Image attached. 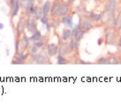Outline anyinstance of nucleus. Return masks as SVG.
<instances>
[{
	"mask_svg": "<svg viewBox=\"0 0 121 105\" xmlns=\"http://www.w3.org/2000/svg\"><path fill=\"white\" fill-rule=\"evenodd\" d=\"M26 58H27L26 55H24L23 53H20V54H18V58L16 61H20V63H21V61H25Z\"/></svg>",
	"mask_w": 121,
	"mask_h": 105,
	"instance_id": "14",
	"label": "nucleus"
},
{
	"mask_svg": "<svg viewBox=\"0 0 121 105\" xmlns=\"http://www.w3.org/2000/svg\"><path fill=\"white\" fill-rule=\"evenodd\" d=\"M37 50H38V47H37L35 44L31 47V53H32V54H35L37 52Z\"/></svg>",
	"mask_w": 121,
	"mask_h": 105,
	"instance_id": "18",
	"label": "nucleus"
},
{
	"mask_svg": "<svg viewBox=\"0 0 121 105\" xmlns=\"http://www.w3.org/2000/svg\"><path fill=\"white\" fill-rule=\"evenodd\" d=\"M116 6V1L115 0H110V2L107 4V9L109 11H112Z\"/></svg>",
	"mask_w": 121,
	"mask_h": 105,
	"instance_id": "12",
	"label": "nucleus"
},
{
	"mask_svg": "<svg viewBox=\"0 0 121 105\" xmlns=\"http://www.w3.org/2000/svg\"><path fill=\"white\" fill-rule=\"evenodd\" d=\"M47 52L51 57H53V56L57 54V47L55 44H49L47 46Z\"/></svg>",
	"mask_w": 121,
	"mask_h": 105,
	"instance_id": "6",
	"label": "nucleus"
},
{
	"mask_svg": "<svg viewBox=\"0 0 121 105\" xmlns=\"http://www.w3.org/2000/svg\"><path fill=\"white\" fill-rule=\"evenodd\" d=\"M98 63L101 64H110L111 62H110V60H108V59H106V58H101V59H99V61H98Z\"/></svg>",
	"mask_w": 121,
	"mask_h": 105,
	"instance_id": "17",
	"label": "nucleus"
},
{
	"mask_svg": "<svg viewBox=\"0 0 121 105\" xmlns=\"http://www.w3.org/2000/svg\"><path fill=\"white\" fill-rule=\"evenodd\" d=\"M22 4L26 9L27 13H33L34 8H33V3L31 0H22Z\"/></svg>",
	"mask_w": 121,
	"mask_h": 105,
	"instance_id": "3",
	"label": "nucleus"
},
{
	"mask_svg": "<svg viewBox=\"0 0 121 105\" xmlns=\"http://www.w3.org/2000/svg\"><path fill=\"white\" fill-rule=\"evenodd\" d=\"M25 26H26V24L24 22L23 20H20L19 21V23H18V26H17V31L19 34H21V33H23L24 31V28H25Z\"/></svg>",
	"mask_w": 121,
	"mask_h": 105,
	"instance_id": "8",
	"label": "nucleus"
},
{
	"mask_svg": "<svg viewBox=\"0 0 121 105\" xmlns=\"http://www.w3.org/2000/svg\"><path fill=\"white\" fill-rule=\"evenodd\" d=\"M67 50H68V48H67V46H62L61 47V49H60V50H59V53H60L61 55H63V54H65L66 52H67Z\"/></svg>",
	"mask_w": 121,
	"mask_h": 105,
	"instance_id": "16",
	"label": "nucleus"
},
{
	"mask_svg": "<svg viewBox=\"0 0 121 105\" xmlns=\"http://www.w3.org/2000/svg\"><path fill=\"white\" fill-rule=\"evenodd\" d=\"M57 64H65V59L62 56H58V57H57Z\"/></svg>",
	"mask_w": 121,
	"mask_h": 105,
	"instance_id": "15",
	"label": "nucleus"
},
{
	"mask_svg": "<svg viewBox=\"0 0 121 105\" xmlns=\"http://www.w3.org/2000/svg\"><path fill=\"white\" fill-rule=\"evenodd\" d=\"M119 45L121 46V37H120V41H119Z\"/></svg>",
	"mask_w": 121,
	"mask_h": 105,
	"instance_id": "28",
	"label": "nucleus"
},
{
	"mask_svg": "<svg viewBox=\"0 0 121 105\" xmlns=\"http://www.w3.org/2000/svg\"><path fill=\"white\" fill-rule=\"evenodd\" d=\"M72 34L74 36V38H75V41L78 42L80 39H81V37H82V35H83V31L81 30L80 27H75L74 28L73 32L72 33Z\"/></svg>",
	"mask_w": 121,
	"mask_h": 105,
	"instance_id": "5",
	"label": "nucleus"
},
{
	"mask_svg": "<svg viewBox=\"0 0 121 105\" xmlns=\"http://www.w3.org/2000/svg\"><path fill=\"white\" fill-rule=\"evenodd\" d=\"M41 37H42V34H41L40 32L39 31H35L32 34V36L29 38V40L33 42H38L41 39Z\"/></svg>",
	"mask_w": 121,
	"mask_h": 105,
	"instance_id": "7",
	"label": "nucleus"
},
{
	"mask_svg": "<svg viewBox=\"0 0 121 105\" xmlns=\"http://www.w3.org/2000/svg\"><path fill=\"white\" fill-rule=\"evenodd\" d=\"M82 27H83V29H84L85 31L90 29V27H91L90 21H88V20H84L83 23H82Z\"/></svg>",
	"mask_w": 121,
	"mask_h": 105,
	"instance_id": "11",
	"label": "nucleus"
},
{
	"mask_svg": "<svg viewBox=\"0 0 121 105\" xmlns=\"http://www.w3.org/2000/svg\"><path fill=\"white\" fill-rule=\"evenodd\" d=\"M73 1H74V0H68V2H69V3H73Z\"/></svg>",
	"mask_w": 121,
	"mask_h": 105,
	"instance_id": "27",
	"label": "nucleus"
},
{
	"mask_svg": "<svg viewBox=\"0 0 121 105\" xmlns=\"http://www.w3.org/2000/svg\"><path fill=\"white\" fill-rule=\"evenodd\" d=\"M3 28H4V24L0 23V30H1V29H3Z\"/></svg>",
	"mask_w": 121,
	"mask_h": 105,
	"instance_id": "26",
	"label": "nucleus"
},
{
	"mask_svg": "<svg viewBox=\"0 0 121 105\" xmlns=\"http://www.w3.org/2000/svg\"></svg>",
	"mask_w": 121,
	"mask_h": 105,
	"instance_id": "29",
	"label": "nucleus"
},
{
	"mask_svg": "<svg viewBox=\"0 0 121 105\" xmlns=\"http://www.w3.org/2000/svg\"><path fill=\"white\" fill-rule=\"evenodd\" d=\"M50 9H51V3L46 2L43 4V15H47V13L50 12Z\"/></svg>",
	"mask_w": 121,
	"mask_h": 105,
	"instance_id": "10",
	"label": "nucleus"
},
{
	"mask_svg": "<svg viewBox=\"0 0 121 105\" xmlns=\"http://www.w3.org/2000/svg\"><path fill=\"white\" fill-rule=\"evenodd\" d=\"M34 13H35V15L36 16V18H40L41 12H40V10H39L38 8H36V9H35V10H34Z\"/></svg>",
	"mask_w": 121,
	"mask_h": 105,
	"instance_id": "22",
	"label": "nucleus"
},
{
	"mask_svg": "<svg viewBox=\"0 0 121 105\" xmlns=\"http://www.w3.org/2000/svg\"><path fill=\"white\" fill-rule=\"evenodd\" d=\"M11 8H12V17L16 16L19 10H20L19 0H11Z\"/></svg>",
	"mask_w": 121,
	"mask_h": 105,
	"instance_id": "2",
	"label": "nucleus"
},
{
	"mask_svg": "<svg viewBox=\"0 0 121 105\" xmlns=\"http://www.w3.org/2000/svg\"><path fill=\"white\" fill-rule=\"evenodd\" d=\"M70 46L73 48V49H74V48H77L78 44H77V42H75L74 41H73V42H72V43L70 44Z\"/></svg>",
	"mask_w": 121,
	"mask_h": 105,
	"instance_id": "23",
	"label": "nucleus"
},
{
	"mask_svg": "<svg viewBox=\"0 0 121 105\" xmlns=\"http://www.w3.org/2000/svg\"><path fill=\"white\" fill-rule=\"evenodd\" d=\"M63 22H64L67 27H73V20L71 17H64L63 18Z\"/></svg>",
	"mask_w": 121,
	"mask_h": 105,
	"instance_id": "9",
	"label": "nucleus"
},
{
	"mask_svg": "<svg viewBox=\"0 0 121 105\" xmlns=\"http://www.w3.org/2000/svg\"><path fill=\"white\" fill-rule=\"evenodd\" d=\"M27 30L30 33H34L35 29H36V25H35V21H34V19L32 18H28L27 21Z\"/></svg>",
	"mask_w": 121,
	"mask_h": 105,
	"instance_id": "4",
	"label": "nucleus"
},
{
	"mask_svg": "<svg viewBox=\"0 0 121 105\" xmlns=\"http://www.w3.org/2000/svg\"><path fill=\"white\" fill-rule=\"evenodd\" d=\"M91 17H92V19H93V20H95V21H99V20L101 19V16H100V15L95 14V13L91 14Z\"/></svg>",
	"mask_w": 121,
	"mask_h": 105,
	"instance_id": "19",
	"label": "nucleus"
},
{
	"mask_svg": "<svg viewBox=\"0 0 121 105\" xmlns=\"http://www.w3.org/2000/svg\"><path fill=\"white\" fill-rule=\"evenodd\" d=\"M43 42H36V43H35V45H36L37 47L39 48L40 46H43Z\"/></svg>",
	"mask_w": 121,
	"mask_h": 105,
	"instance_id": "24",
	"label": "nucleus"
},
{
	"mask_svg": "<svg viewBox=\"0 0 121 105\" xmlns=\"http://www.w3.org/2000/svg\"><path fill=\"white\" fill-rule=\"evenodd\" d=\"M53 13H57V15H61V16H64L68 13L69 8L67 5L65 4H56L53 7Z\"/></svg>",
	"mask_w": 121,
	"mask_h": 105,
	"instance_id": "1",
	"label": "nucleus"
},
{
	"mask_svg": "<svg viewBox=\"0 0 121 105\" xmlns=\"http://www.w3.org/2000/svg\"><path fill=\"white\" fill-rule=\"evenodd\" d=\"M71 34H72V32L70 30H65L64 32V34H63V39L65 41H67L68 39L70 38Z\"/></svg>",
	"mask_w": 121,
	"mask_h": 105,
	"instance_id": "13",
	"label": "nucleus"
},
{
	"mask_svg": "<svg viewBox=\"0 0 121 105\" xmlns=\"http://www.w3.org/2000/svg\"><path fill=\"white\" fill-rule=\"evenodd\" d=\"M22 40H23V42L26 44H27V45H28V43H29V38L27 37L26 34H24V35H23V38H22Z\"/></svg>",
	"mask_w": 121,
	"mask_h": 105,
	"instance_id": "21",
	"label": "nucleus"
},
{
	"mask_svg": "<svg viewBox=\"0 0 121 105\" xmlns=\"http://www.w3.org/2000/svg\"><path fill=\"white\" fill-rule=\"evenodd\" d=\"M41 21H42V23L43 24H47L48 23V18L46 15H44L43 17L41 18Z\"/></svg>",
	"mask_w": 121,
	"mask_h": 105,
	"instance_id": "20",
	"label": "nucleus"
},
{
	"mask_svg": "<svg viewBox=\"0 0 121 105\" xmlns=\"http://www.w3.org/2000/svg\"><path fill=\"white\" fill-rule=\"evenodd\" d=\"M46 25H47V30L48 31H50L51 30V25H50V24H46Z\"/></svg>",
	"mask_w": 121,
	"mask_h": 105,
	"instance_id": "25",
	"label": "nucleus"
}]
</instances>
